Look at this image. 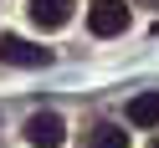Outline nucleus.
<instances>
[{"label":"nucleus","mask_w":159,"mask_h":148,"mask_svg":"<svg viewBox=\"0 0 159 148\" xmlns=\"http://www.w3.org/2000/svg\"><path fill=\"white\" fill-rule=\"evenodd\" d=\"M128 26V5L123 0H93L87 5V31L93 36H118Z\"/></svg>","instance_id":"f257e3e1"},{"label":"nucleus","mask_w":159,"mask_h":148,"mask_svg":"<svg viewBox=\"0 0 159 148\" xmlns=\"http://www.w3.org/2000/svg\"><path fill=\"white\" fill-rule=\"evenodd\" d=\"M139 5H154V11H159V0H139Z\"/></svg>","instance_id":"0eeeda50"},{"label":"nucleus","mask_w":159,"mask_h":148,"mask_svg":"<svg viewBox=\"0 0 159 148\" xmlns=\"http://www.w3.org/2000/svg\"><path fill=\"white\" fill-rule=\"evenodd\" d=\"M31 21L41 31H62L72 21V0H31Z\"/></svg>","instance_id":"20e7f679"},{"label":"nucleus","mask_w":159,"mask_h":148,"mask_svg":"<svg viewBox=\"0 0 159 148\" xmlns=\"http://www.w3.org/2000/svg\"><path fill=\"white\" fill-rule=\"evenodd\" d=\"M87 143H93V148H128V128H118V123H98L93 133H87Z\"/></svg>","instance_id":"423d86ee"},{"label":"nucleus","mask_w":159,"mask_h":148,"mask_svg":"<svg viewBox=\"0 0 159 148\" xmlns=\"http://www.w3.org/2000/svg\"><path fill=\"white\" fill-rule=\"evenodd\" d=\"M128 123L134 128H154L159 123V92H139L134 102H128Z\"/></svg>","instance_id":"39448f33"},{"label":"nucleus","mask_w":159,"mask_h":148,"mask_svg":"<svg viewBox=\"0 0 159 148\" xmlns=\"http://www.w3.org/2000/svg\"><path fill=\"white\" fill-rule=\"evenodd\" d=\"M0 61H11V66H46V61H52V51H46V46L21 41V36H0Z\"/></svg>","instance_id":"7ed1b4c3"},{"label":"nucleus","mask_w":159,"mask_h":148,"mask_svg":"<svg viewBox=\"0 0 159 148\" xmlns=\"http://www.w3.org/2000/svg\"><path fill=\"white\" fill-rule=\"evenodd\" d=\"M26 143H31V148H62V143H67V123H62L57 112H31Z\"/></svg>","instance_id":"f03ea898"},{"label":"nucleus","mask_w":159,"mask_h":148,"mask_svg":"<svg viewBox=\"0 0 159 148\" xmlns=\"http://www.w3.org/2000/svg\"><path fill=\"white\" fill-rule=\"evenodd\" d=\"M149 148H159V138H154V143H149Z\"/></svg>","instance_id":"6e6552de"}]
</instances>
